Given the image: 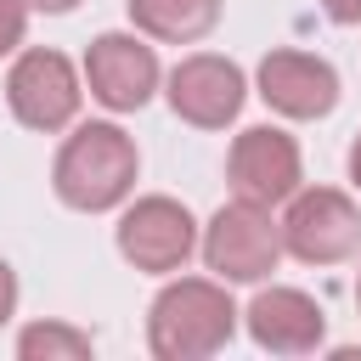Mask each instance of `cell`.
I'll return each instance as SVG.
<instances>
[{"instance_id": "cell-1", "label": "cell", "mask_w": 361, "mask_h": 361, "mask_svg": "<svg viewBox=\"0 0 361 361\" xmlns=\"http://www.w3.org/2000/svg\"><path fill=\"white\" fill-rule=\"evenodd\" d=\"M237 333V305L220 276H180L152 299L147 344L158 361H197L226 350Z\"/></svg>"}, {"instance_id": "cell-2", "label": "cell", "mask_w": 361, "mask_h": 361, "mask_svg": "<svg viewBox=\"0 0 361 361\" xmlns=\"http://www.w3.org/2000/svg\"><path fill=\"white\" fill-rule=\"evenodd\" d=\"M135 169H141L135 141H130L118 124H79V130L62 141V152H56V164H51V180H56V197H62L68 209L102 214V209H113V203L130 197Z\"/></svg>"}, {"instance_id": "cell-3", "label": "cell", "mask_w": 361, "mask_h": 361, "mask_svg": "<svg viewBox=\"0 0 361 361\" xmlns=\"http://www.w3.org/2000/svg\"><path fill=\"white\" fill-rule=\"evenodd\" d=\"M282 220L271 214V203H226L209 231H203V259L220 282H265L282 259Z\"/></svg>"}, {"instance_id": "cell-4", "label": "cell", "mask_w": 361, "mask_h": 361, "mask_svg": "<svg viewBox=\"0 0 361 361\" xmlns=\"http://www.w3.org/2000/svg\"><path fill=\"white\" fill-rule=\"evenodd\" d=\"M282 243L305 265H338L361 248V209L333 186L293 192L288 214H282Z\"/></svg>"}, {"instance_id": "cell-5", "label": "cell", "mask_w": 361, "mask_h": 361, "mask_svg": "<svg viewBox=\"0 0 361 361\" xmlns=\"http://www.w3.org/2000/svg\"><path fill=\"white\" fill-rule=\"evenodd\" d=\"M79 73H73V62L62 56V51H23L17 62H11V73H6V102H11V113L28 124V130H62V124H73V113H79Z\"/></svg>"}, {"instance_id": "cell-6", "label": "cell", "mask_w": 361, "mask_h": 361, "mask_svg": "<svg viewBox=\"0 0 361 361\" xmlns=\"http://www.w3.org/2000/svg\"><path fill=\"white\" fill-rule=\"evenodd\" d=\"M192 248H197V226H192L186 203H175V197H141L118 220V254L135 271H152V276L180 271Z\"/></svg>"}, {"instance_id": "cell-7", "label": "cell", "mask_w": 361, "mask_h": 361, "mask_svg": "<svg viewBox=\"0 0 361 361\" xmlns=\"http://www.w3.org/2000/svg\"><path fill=\"white\" fill-rule=\"evenodd\" d=\"M85 79H90V96L102 107L135 113L158 90V56L135 34H96L90 51H85Z\"/></svg>"}, {"instance_id": "cell-8", "label": "cell", "mask_w": 361, "mask_h": 361, "mask_svg": "<svg viewBox=\"0 0 361 361\" xmlns=\"http://www.w3.org/2000/svg\"><path fill=\"white\" fill-rule=\"evenodd\" d=\"M243 96H248L243 68L214 51H197V56L175 62V73H169V107L197 130H226L243 113Z\"/></svg>"}, {"instance_id": "cell-9", "label": "cell", "mask_w": 361, "mask_h": 361, "mask_svg": "<svg viewBox=\"0 0 361 361\" xmlns=\"http://www.w3.org/2000/svg\"><path fill=\"white\" fill-rule=\"evenodd\" d=\"M226 169H231L237 197H248V203H282V197L299 192V147H293V135L276 130V124L243 130V135L231 141Z\"/></svg>"}, {"instance_id": "cell-10", "label": "cell", "mask_w": 361, "mask_h": 361, "mask_svg": "<svg viewBox=\"0 0 361 361\" xmlns=\"http://www.w3.org/2000/svg\"><path fill=\"white\" fill-rule=\"evenodd\" d=\"M259 96L282 118H322L338 102V73L310 51H271L259 62Z\"/></svg>"}, {"instance_id": "cell-11", "label": "cell", "mask_w": 361, "mask_h": 361, "mask_svg": "<svg viewBox=\"0 0 361 361\" xmlns=\"http://www.w3.org/2000/svg\"><path fill=\"white\" fill-rule=\"evenodd\" d=\"M248 333L271 355H310L327 333V316L299 288H259L254 305H248Z\"/></svg>"}, {"instance_id": "cell-12", "label": "cell", "mask_w": 361, "mask_h": 361, "mask_svg": "<svg viewBox=\"0 0 361 361\" xmlns=\"http://www.w3.org/2000/svg\"><path fill=\"white\" fill-rule=\"evenodd\" d=\"M130 23L152 39L186 45L220 23V0H130Z\"/></svg>"}, {"instance_id": "cell-13", "label": "cell", "mask_w": 361, "mask_h": 361, "mask_svg": "<svg viewBox=\"0 0 361 361\" xmlns=\"http://www.w3.org/2000/svg\"><path fill=\"white\" fill-rule=\"evenodd\" d=\"M17 355L23 361H85L90 355V333L62 327V322H34V327H23Z\"/></svg>"}, {"instance_id": "cell-14", "label": "cell", "mask_w": 361, "mask_h": 361, "mask_svg": "<svg viewBox=\"0 0 361 361\" xmlns=\"http://www.w3.org/2000/svg\"><path fill=\"white\" fill-rule=\"evenodd\" d=\"M28 0H0V56H11L23 45V28H28Z\"/></svg>"}, {"instance_id": "cell-15", "label": "cell", "mask_w": 361, "mask_h": 361, "mask_svg": "<svg viewBox=\"0 0 361 361\" xmlns=\"http://www.w3.org/2000/svg\"><path fill=\"white\" fill-rule=\"evenodd\" d=\"M11 310H17V271L0 259V322H6Z\"/></svg>"}, {"instance_id": "cell-16", "label": "cell", "mask_w": 361, "mask_h": 361, "mask_svg": "<svg viewBox=\"0 0 361 361\" xmlns=\"http://www.w3.org/2000/svg\"><path fill=\"white\" fill-rule=\"evenodd\" d=\"M322 11L333 23H361V0H322Z\"/></svg>"}, {"instance_id": "cell-17", "label": "cell", "mask_w": 361, "mask_h": 361, "mask_svg": "<svg viewBox=\"0 0 361 361\" xmlns=\"http://www.w3.org/2000/svg\"><path fill=\"white\" fill-rule=\"evenodd\" d=\"M28 6H34V11H73L79 0H28Z\"/></svg>"}, {"instance_id": "cell-18", "label": "cell", "mask_w": 361, "mask_h": 361, "mask_svg": "<svg viewBox=\"0 0 361 361\" xmlns=\"http://www.w3.org/2000/svg\"><path fill=\"white\" fill-rule=\"evenodd\" d=\"M350 180L361 186V135H355V147H350Z\"/></svg>"}, {"instance_id": "cell-19", "label": "cell", "mask_w": 361, "mask_h": 361, "mask_svg": "<svg viewBox=\"0 0 361 361\" xmlns=\"http://www.w3.org/2000/svg\"><path fill=\"white\" fill-rule=\"evenodd\" d=\"M355 305H361V271H355Z\"/></svg>"}]
</instances>
